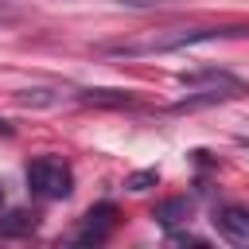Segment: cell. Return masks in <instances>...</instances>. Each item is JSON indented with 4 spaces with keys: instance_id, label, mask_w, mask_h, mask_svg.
<instances>
[{
    "instance_id": "cell-1",
    "label": "cell",
    "mask_w": 249,
    "mask_h": 249,
    "mask_svg": "<svg viewBox=\"0 0 249 249\" xmlns=\"http://www.w3.org/2000/svg\"><path fill=\"white\" fill-rule=\"evenodd\" d=\"M249 35V27H167V31H152L144 39H124V43H105L101 54H121V58H136V54H167V51H187L198 43H214V39H237Z\"/></svg>"
},
{
    "instance_id": "cell-2",
    "label": "cell",
    "mask_w": 249,
    "mask_h": 249,
    "mask_svg": "<svg viewBox=\"0 0 249 249\" xmlns=\"http://www.w3.org/2000/svg\"><path fill=\"white\" fill-rule=\"evenodd\" d=\"M27 187H31V195L54 202V198H66L74 191V171L54 156H39L27 163Z\"/></svg>"
},
{
    "instance_id": "cell-3",
    "label": "cell",
    "mask_w": 249,
    "mask_h": 249,
    "mask_svg": "<svg viewBox=\"0 0 249 249\" xmlns=\"http://www.w3.org/2000/svg\"><path fill=\"white\" fill-rule=\"evenodd\" d=\"M113 226H117V206L113 202H97V206H89L86 210V218H82V226L74 230V245H101L109 233H113Z\"/></svg>"
},
{
    "instance_id": "cell-4",
    "label": "cell",
    "mask_w": 249,
    "mask_h": 249,
    "mask_svg": "<svg viewBox=\"0 0 249 249\" xmlns=\"http://www.w3.org/2000/svg\"><path fill=\"white\" fill-rule=\"evenodd\" d=\"M179 86H206V89H218L226 97H241L245 93V82L233 78L230 70H214V66H202V70H183L179 74Z\"/></svg>"
},
{
    "instance_id": "cell-5",
    "label": "cell",
    "mask_w": 249,
    "mask_h": 249,
    "mask_svg": "<svg viewBox=\"0 0 249 249\" xmlns=\"http://www.w3.org/2000/svg\"><path fill=\"white\" fill-rule=\"evenodd\" d=\"M210 222L230 245H249V210L245 206H218Z\"/></svg>"
},
{
    "instance_id": "cell-6",
    "label": "cell",
    "mask_w": 249,
    "mask_h": 249,
    "mask_svg": "<svg viewBox=\"0 0 249 249\" xmlns=\"http://www.w3.org/2000/svg\"><path fill=\"white\" fill-rule=\"evenodd\" d=\"M74 101L97 105V109H128V105H136V93L132 89H78Z\"/></svg>"
},
{
    "instance_id": "cell-7",
    "label": "cell",
    "mask_w": 249,
    "mask_h": 249,
    "mask_svg": "<svg viewBox=\"0 0 249 249\" xmlns=\"http://www.w3.org/2000/svg\"><path fill=\"white\" fill-rule=\"evenodd\" d=\"M39 230V218L31 210H8L0 214V237H27Z\"/></svg>"
},
{
    "instance_id": "cell-8",
    "label": "cell",
    "mask_w": 249,
    "mask_h": 249,
    "mask_svg": "<svg viewBox=\"0 0 249 249\" xmlns=\"http://www.w3.org/2000/svg\"><path fill=\"white\" fill-rule=\"evenodd\" d=\"M16 101H19V105H31V109H54V105H62V101H74V97H66L62 89L35 86V89H19V93H16Z\"/></svg>"
},
{
    "instance_id": "cell-9",
    "label": "cell",
    "mask_w": 249,
    "mask_h": 249,
    "mask_svg": "<svg viewBox=\"0 0 249 249\" xmlns=\"http://www.w3.org/2000/svg\"><path fill=\"white\" fill-rule=\"evenodd\" d=\"M187 218H191V198H167V202L156 206V222H160L163 230H171V226H179V222H187Z\"/></svg>"
},
{
    "instance_id": "cell-10",
    "label": "cell",
    "mask_w": 249,
    "mask_h": 249,
    "mask_svg": "<svg viewBox=\"0 0 249 249\" xmlns=\"http://www.w3.org/2000/svg\"><path fill=\"white\" fill-rule=\"evenodd\" d=\"M152 183H160V171H156V167L136 171V175H128V179H124V187H128V191H148Z\"/></svg>"
},
{
    "instance_id": "cell-11",
    "label": "cell",
    "mask_w": 249,
    "mask_h": 249,
    "mask_svg": "<svg viewBox=\"0 0 249 249\" xmlns=\"http://www.w3.org/2000/svg\"><path fill=\"white\" fill-rule=\"evenodd\" d=\"M19 16V4L16 0H0V23H12Z\"/></svg>"
},
{
    "instance_id": "cell-12",
    "label": "cell",
    "mask_w": 249,
    "mask_h": 249,
    "mask_svg": "<svg viewBox=\"0 0 249 249\" xmlns=\"http://www.w3.org/2000/svg\"><path fill=\"white\" fill-rule=\"evenodd\" d=\"M0 206H4V187H0Z\"/></svg>"
}]
</instances>
